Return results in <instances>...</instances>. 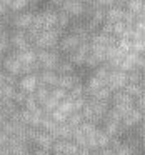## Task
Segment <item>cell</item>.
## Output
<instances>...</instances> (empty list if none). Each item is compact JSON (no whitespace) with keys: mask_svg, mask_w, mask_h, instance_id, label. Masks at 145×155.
Segmentation results:
<instances>
[{"mask_svg":"<svg viewBox=\"0 0 145 155\" xmlns=\"http://www.w3.org/2000/svg\"><path fill=\"white\" fill-rule=\"evenodd\" d=\"M55 72H57L58 75H74L75 74V65L72 64L68 58H65V60H60V64H58V67Z\"/></svg>","mask_w":145,"mask_h":155,"instance_id":"17","label":"cell"},{"mask_svg":"<svg viewBox=\"0 0 145 155\" xmlns=\"http://www.w3.org/2000/svg\"><path fill=\"white\" fill-rule=\"evenodd\" d=\"M143 120H145V115L142 114V112L138 110L137 107H133V108H132V110L124 117L122 124H124V127L128 130V128H135V127H138V125H140Z\"/></svg>","mask_w":145,"mask_h":155,"instance_id":"12","label":"cell"},{"mask_svg":"<svg viewBox=\"0 0 145 155\" xmlns=\"http://www.w3.org/2000/svg\"><path fill=\"white\" fill-rule=\"evenodd\" d=\"M12 12L8 10L7 7V2H0V17H7V15H10Z\"/></svg>","mask_w":145,"mask_h":155,"instance_id":"26","label":"cell"},{"mask_svg":"<svg viewBox=\"0 0 145 155\" xmlns=\"http://www.w3.org/2000/svg\"><path fill=\"white\" fill-rule=\"evenodd\" d=\"M115 155H135V153H133V150H132V148L128 147L124 140H122V145L115 150Z\"/></svg>","mask_w":145,"mask_h":155,"instance_id":"24","label":"cell"},{"mask_svg":"<svg viewBox=\"0 0 145 155\" xmlns=\"http://www.w3.org/2000/svg\"><path fill=\"white\" fill-rule=\"evenodd\" d=\"M98 155H115V150L112 147H105L98 150Z\"/></svg>","mask_w":145,"mask_h":155,"instance_id":"27","label":"cell"},{"mask_svg":"<svg viewBox=\"0 0 145 155\" xmlns=\"http://www.w3.org/2000/svg\"><path fill=\"white\" fill-rule=\"evenodd\" d=\"M108 87H110L112 92H120V90H125V87L128 85V75L127 72L124 70H114L108 78Z\"/></svg>","mask_w":145,"mask_h":155,"instance_id":"5","label":"cell"},{"mask_svg":"<svg viewBox=\"0 0 145 155\" xmlns=\"http://www.w3.org/2000/svg\"><path fill=\"white\" fill-rule=\"evenodd\" d=\"M77 84H80V80L77 78V75H75V74H74V75H58L57 87H58V88H62V90L70 92Z\"/></svg>","mask_w":145,"mask_h":155,"instance_id":"15","label":"cell"},{"mask_svg":"<svg viewBox=\"0 0 145 155\" xmlns=\"http://www.w3.org/2000/svg\"><path fill=\"white\" fill-rule=\"evenodd\" d=\"M70 22H72V18L68 17V15L65 14V12L58 10V25H57L58 28H62V30L65 32V28L70 27Z\"/></svg>","mask_w":145,"mask_h":155,"instance_id":"22","label":"cell"},{"mask_svg":"<svg viewBox=\"0 0 145 155\" xmlns=\"http://www.w3.org/2000/svg\"><path fill=\"white\" fill-rule=\"evenodd\" d=\"M92 153H94V152H90L88 148H82V147H78V150L75 152L74 155H92Z\"/></svg>","mask_w":145,"mask_h":155,"instance_id":"29","label":"cell"},{"mask_svg":"<svg viewBox=\"0 0 145 155\" xmlns=\"http://www.w3.org/2000/svg\"><path fill=\"white\" fill-rule=\"evenodd\" d=\"M2 68H4L7 74L14 75V77H24V65L20 64L15 54H10L5 57L4 64H2Z\"/></svg>","mask_w":145,"mask_h":155,"instance_id":"6","label":"cell"},{"mask_svg":"<svg viewBox=\"0 0 145 155\" xmlns=\"http://www.w3.org/2000/svg\"><path fill=\"white\" fill-rule=\"evenodd\" d=\"M82 44H85V40H82L78 35L68 32V34H64V37L60 38L58 50H60V52H67V54L70 55V54H74V52L77 50V48L80 47Z\"/></svg>","mask_w":145,"mask_h":155,"instance_id":"3","label":"cell"},{"mask_svg":"<svg viewBox=\"0 0 145 155\" xmlns=\"http://www.w3.org/2000/svg\"><path fill=\"white\" fill-rule=\"evenodd\" d=\"M37 58L42 70H57L60 64V54L57 50H37Z\"/></svg>","mask_w":145,"mask_h":155,"instance_id":"2","label":"cell"},{"mask_svg":"<svg viewBox=\"0 0 145 155\" xmlns=\"http://www.w3.org/2000/svg\"><path fill=\"white\" fill-rule=\"evenodd\" d=\"M34 143L37 145V148H44V150H52L55 143V138L52 134L48 132H44V130H38L37 132V137H35Z\"/></svg>","mask_w":145,"mask_h":155,"instance_id":"13","label":"cell"},{"mask_svg":"<svg viewBox=\"0 0 145 155\" xmlns=\"http://www.w3.org/2000/svg\"><path fill=\"white\" fill-rule=\"evenodd\" d=\"M50 117L54 118V120L57 122V124H67V120H68V117H67L65 114H62L60 110H55L54 114L50 115Z\"/></svg>","mask_w":145,"mask_h":155,"instance_id":"25","label":"cell"},{"mask_svg":"<svg viewBox=\"0 0 145 155\" xmlns=\"http://www.w3.org/2000/svg\"><path fill=\"white\" fill-rule=\"evenodd\" d=\"M84 122H85V118H84V115H82V112H75V114H72L70 117H68L67 124L70 125L72 128H78Z\"/></svg>","mask_w":145,"mask_h":155,"instance_id":"20","label":"cell"},{"mask_svg":"<svg viewBox=\"0 0 145 155\" xmlns=\"http://www.w3.org/2000/svg\"><path fill=\"white\" fill-rule=\"evenodd\" d=\"M32 155H54V153H52V150H44V148H35V150L32 152Z\"/></svg>","mask_w":145,"mask_h":155,"instance_id":"28","label":"cell"},{"mask_svg":"<svg viewBox=\"0 0 145 155\" xmlns=\"http://www.w3.org/2000/svg\"><path fill=\"white\" fill-rule=\"evenodd\" d=\"M18 90L25 92L27 95L35 94L37 88L40 87V82H38V75H24V77L18 78Z\"/></svg>","mask_w":145,"mask_h":155,"instance_id":"9","label":"cell"},{"mask_svg":"<svg viewBox=\"0 0 145 155\" xmlns=\"http://www.w3.org/2000/svg\"><path fill=\"white\" fill-rule=\"evenodd\" d=\"M38 82H40V85H44V87H47L52 90V88L57 87L58 74L54 70H40L38 72Z\"/></svg>","mask_w":145,"mask_h":155,"instance_id":"14","label":"cell"},{"mask_svg":"<svg viewBox=\"0 0 145 155\" xmlns=\"http://www.w3.org/2000/svg\"><path fill=\"white\" fill-rule=\"evenodd\" d=\"M10 45H12V48H15V52L34 48V45H32L30 38H28V35H27V32H24V30L10 32Z\"/></svg>","mask_w":145,"mask_h":155,"instance_id":"4","label":"cell"},{"mask_svg":"<svg viewBox=\"0 0 145 155\" xmlns=\"http://www.w3.org/2000/svg\"><path fill=\"white\" fill-rule=\"evenodd\" d=\"M58 10L65 12L70 18H78L85 15V4L84 2H60Z\"/></svg>","mask_w":145,"mask_h":155,"instance_id":"8","label":"cell"},{"mask_svg":"<svg viewBox=\"0 0 145 155\" xmlns=\"http://www.w3.org/2000/svg\"><path fill=\"white\" fill-rule=\"evenodd\" d=\"M78 150V147L72 140H55L52 147V153L55 155H74Z\"/></svg>","mask_w":145,"mask_h":155,"instance_id":"11","label":"cell"},{"mask_svg":"<svg viewBox=\"0 0 145 155\" xmlns=\"http://www.w3.org/2000/svg\"><path fill=\"white\" fill-rule=\"evenodd\" d=\"M57 110H60L62 114H65L67 117H70L72 114H75V108H74V102L70 100V98H65V100L60 102V105H58Z\"/></svg>","mask_w":145,"mask_h":155,"instance_id":"19","label":"cell"},{"mask_svg":"<svg viewBox=\"0 0 145 155\" xmlns=\"http://www.w3.org/2000/svg\"><path fill=\"white\" fill-rule=\"evenodd\" d=\"M34 12H20V14H14V18H12V24H14L15 30H24L27 32L28 28L34 24Z\"/></svg>","mask_w":145,"mask_h":155,"instance_id":"7","label":"cell"},{"mask_svg":"<svg viewBox=\"0 0 145 155\" xmlns=\"http://www.w3.org/2000/svg\"><path fill=\"white\" fill-rule=\"evenodd\" d=\"M125 92H127L128 95H130L132 98H140L142 95L145 94V88L142 87V85H135V84H128L127 87H125Z\"/></svg>","mask_w":145,"mask_h":155,"instance_id":"18","label":"cell"},{"mask_svg":"<svg viewBox=\"0 0 145 155\" xmlns=\"http://www.w3.org/2000/svg\"><path fill=\"white\" fill-rule=\"evenodd\" d=\"M30 5V2H25V0H12V2H7V7L12 14H20V12H25Z\"/></svg>","mask_w":145,"mask_h":155,"instance_id":"16","label":"cell"},{"mask_svg":"<svg viewBox=\"0 0 145 155\" xmlns=\"http://www.w3.org/2000/svg\"><path fill=\"white\" fill-rule=\"evenodd\" d=\"M88 54H90V42H85V44H82L74 54L68 55V60H70L75 67H82V65H85V60H87Z\"/></svg>","mask_w":145,"mask_h":155,"instance_id":"10","label":"cell"},{"mask_svg":"<svg viewBox=\"0 0 145 155\" xmlns=\"http://www.w3.org/2000/svg\"><path fill=\"white\" fill-rule=\"evenodd\" d=\"M50 94H52V97H54V98H57L58 102H62V100H65V98H68V92L62 90V88H58V87L52 88V90H50Z\"/></svg>","mask_w":145,"mask_h":155,"instance_id":"23","label":"cell"},{"mask_svg":"<svg viewBox=\"0 0 145 155\" xmlns=\"http://www.w3.org/2000/svg\"><path fill=\"white\" fill-rule=\"evenodd\" d=\"M34 95H35V98H37L38 105H42L48 97H50V88H47V87H44V85H40V87L37 88V92H35Z\"/></svg>","mask_w":145,"mask_h":155,"instance_id":"21","label":"cell"},{"mask_svg":"<svg viewBox=\"0 0 145 155\" xmlns=\"http://www.w3.org/2000/svg\"><path fill=\"white\" fill-rule=\"evenodd\" d=\"M110 102H112V108H115L122 117H125V115H127L128 112L135 107V98H132L125 90L114 92Z\"/></svg>","mask_w":145,"mask_h":155,"instance_id":"1","label":"cell"}]
</instances>
